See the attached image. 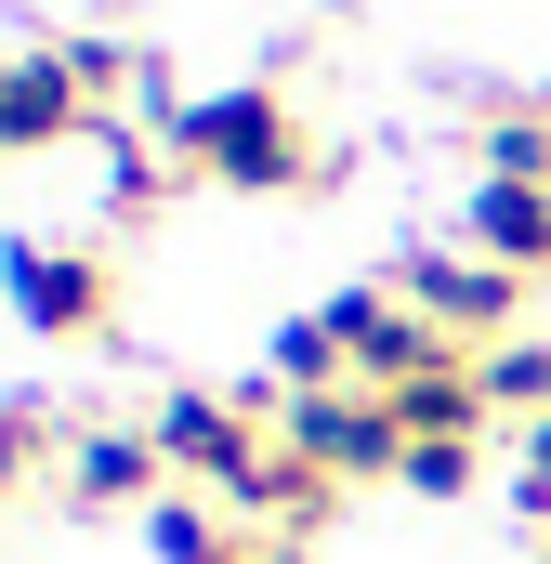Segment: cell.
<instances>
[{"mask_svg": "<svg viewBox=\"0 0 551 564\" xmlns=\"http://www.w3.org/2000/svg\"><path fill=\"white\" fill-rule=\"evenodd\" d=\"M473 473H486V433H460V446H408L395 486H420V499H473Z\"/></svg>", "mask_w": 551, "mask_h": 564, "instance_id": "9a60e30c", "label": "cell"}, {"mask_svg": "<svg viewBox=\"0 0 551 564\" xmlns=\"http://www.w3.org/2000/svg\"><path fill=\"white\" fill-rule=\"evenodd\" d=\"M0 66H13V53H0Z\"/></svg>", "mask_w": 551, "mask_h": 564, "instance_id": "e0dca14e", "label": "cell"}, {"mask_svg": "<svg viewBox=\"0 0 551 564\" xmlns=\"http://www.w3.org/2000/svg\"><path fill=\"white\" fill-rule=\"evenodd\" d=\"M144 539H158V564H210L224 552V499H210V486H171V499L144 512Z\"/></svg>", "mask_w": 551, "mask_h": 564, "instance_id": "5bb4252c", "label": "cell"}, {"mask_svg": "<svg viewBox=\"0 0 551 564\" xmlns=\"http://www.w3.org/2000/svg\"><path fill=\"white\" fill-rule=\"evenodd\" d=\"M66 512H158L171 499V459H158V433L144 421H93V433H66Z\"/></svg>", "mask_w": 551, "mask_h": 564, "instance_id": "ba28073f", "label": "cell"}, {"mask_svg": "<svg viewBox=\"0 0 551 564\" xmlns=\"http://www.w3.org/2000/svg\"><path fill=\"white\" fill-rule=\"evenodd\" d=\"M328 328H342V368H355L368 394H408V381H433V368H460V341H446L395 276L342 289V302H328Z\"/></svg>", "mask_w": 551, "mask_h": 564, "instance_id": "5b68a950", "label": "cell"}, {"mask_svg": "<svg viewBox=\"0 0 551 564\" xmlns=\"http://www.w3.org/2000/svg\"><path fill=\"white\" fill-rule=\"evenodd\" d=\"M40 473H66V421L40 394H0V499H26Z\"/></svg>", "mask_w": 551, "mask_h": 564, "instance_id": "7c38bea8", "label": "cell"}, {"mask_svg": "<svg viewBox=\"0 0 551 564\" xmlns=\"http://www.w3.org/2000/svg\"><path fill=\"white\" fill-rule=\"evenodd\" d=\"M0 289L40 341H106L119 328V250H93V237H13Z\"/></svg>", "mask_w": 551, "mask_h": 564, "instance_id": "7a4b0ae2", "label": "cell"}, {"mask_svg": "<svg viewBox=\"0 0 551 564\" xmlns=\"http://www.w3.org/2000/svg\"><path fill=\"white\" fill-rule=\"evenodd\" d=\"M276 433L328 473V486H395L408 473V421H395V394H368V381H328V394H289Z\"/></svg>", "mask_w": 551, "mask_h": 564, "instance_id": "3957f363", "label": "cell"}, {"mask_svg": "<svg viewBox=\"0 0 551 564\" xmlns=\"http://www.w3.org/2000/svg\"><path fill=\"white\" fill-rule=\"evenodd\" d=\"M473 250L499 276H551V184H473Z\"/></svg>", "mask_w": 551, "mask_h": 564, "instance_id": "9c48e42d", "label": "cell"}, {"mask_svg": "<svg viewBox=\"0 0 551 564\" xmlns=\"http://www.w3.org/2000/svg\"><path fill=\"white\" fill-rule=\"evenodd\" d=\"M473 368H486V408H499V421H551V341L512 328V341H486Z\"/></svg>", "mask_w": 551, "mask_h": 564, "instance_id": "4fadbf2b", "label": "cell"}, {"mask_svg": "<svg viewBox=\"0 0 551 564\" xmlns=\"http://www.w3.org/2000/svg\"><path fill=\"white\" fill-rule=\"evenodd\" d=\"M512 499L551 525V421H526V459H512Z\"/></svg>", "mask_w": 551, "mask_h": 564, "instance_id": "2e32d148", "label": "cell"}, {"mask_svg": "<svg viewBox=\"0 0 551 564\" xmlns=\"http://www.w3.org/2000/svg\"><path fill=\"white\" fill-rule=\"evenodd\" d=\"M473 158H486V184H551V93L499 106V119L473 132Z\"/></svg>", "mask_w": 551, "mask_h": 564, "instance_id": "8fae6325", "label": "cell"}, {"mask_svg": "<svg viewBox=\"0 0 551 564\" xmlns=\"http://www.w3.org/2000/svg\"><path fill=\"white\" fill-rule=\"evenodd\" d=\"M395 289H408V302L446 328V341H460V355L512 341V302H526V276H499L486 250H420V263H395Z\"/></svg>", "mask_w": 551, "mask_h": 564, "instance_id": "8992f818", "label": "cell"}, {"mask_svg": "<svg viewBox=\"0 0 551 564\" xmlns=\"http://www.w3.org/2000/svg\"><path fill=\"white\" fill-rule=\"evenodd\" d=\"M395 421H408V446H460V433H486V421H499V408H486V368L460 355V368L408 381V394H395Z\"/></svg>", "mask_w": 551, "mask_h": 564, "instance_id": "30bf717a", "label": "cell"}, {"mask_svg": "<svg viewBox=\"0 0 551 564\" xmlns=\"http://www.w3.org/2000/svg\"><path fill=\"white\" fill-rule=\"evenodd\" d=\"M158 144H171V171H184V184H224V197H302V184H328V171H342V158L315 144V119H302L276 79L197 93Z\"/></svg>", "mask_w": 551, "mask_h": 564, "instance_id": "6da1fadb", "label": "cell"}, {"mask_svg": "<svg viewBox=\"0 0 551 564\" xmlns=\"http://www.w3.org/2000/svg\"><path fill=\"white\" fill-rule=\"evenodd\" d=\"M93 132H106V106L79 93V66L53 40L0 66V158H53V144H93Z\"/></svg>", "mask_w": 551, "mask_h": 564, "instance_id": "52a82bcc", "label": "cell"}, {"mask_svg": "<svg viewBox=\"0 0 551 564\" xmlns=\"http://www.w3.org/2000/svg\"><path fill=\"white\" fill-rule=\"evenodd\" d=\"M263 408L276 394H158V459H171V486H210V499H237L250 473H263Z\"/></svg>", "mask_w": 551, "mask_h": 564, "instance_id": "277c9868", "label": "cell"}, {"mask_svg": "<svg viewBox=\"0 0 551 564\" xmlns=\"http://www.w3.org/2000/svg\"><path fill=\"white\" fill-rule=\"evenodd\" d=\"M539 564H551V552H539Z\"/></svg>", "mask_w": 551, "mask_h": 564, "instance_id": "ac0fdd59", "label": "cell"}]
</instances>
